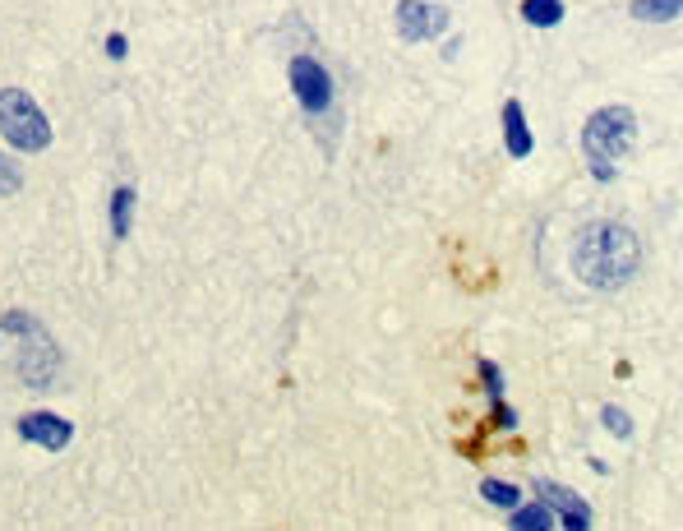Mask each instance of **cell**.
Wrapping results in <instances>:
<instances>
[{
	"label": "cell",
	"instance_id": "7",
	"mask_svg": "<svg viewBox=\"0 0 683 531\" xmlns=\"http://www.w3.org/2000/svg\"><path fill=\"white\" fill-rule=\"evenodd\" d=\"M19 439L60 453V448H70L74 425L65 421V416H51V411H28V416H19Z\"/></svg>",
	"mask_w": 683,
	"mask_h": 531
},
{
	"label": "cell",
	"instance_id": "14",
	"mask_svg": "<svg viewBox=\"0 0 683 531\" xmlns=\"http://www.w3.org/2000/svg\"><path fill=\"white\" fill-rule=\"evenodd\" d=\"M476 375H480V388H485V398H490V407H499V402L508 398L504 388H508V379H504V370L494 361H480L476 365Z\"/></svg>",
	"mask_w": 683,
	"mask_h": 531
},
{
	"label": "cell",
	"instance_id": "16",
	"mask_svg": "<svg viewBox=\"0 0 683 531\" xmlns=\"http://www.w3.org/2000/svg\"><path fill=\"white\" fill-rule=\"evenodd\" d=\"M19 185H24V176H19V167H14L10 157L0 153V199H5V194H14V190H19Z\"/></svg>",
	"mask_w": 683,
	"mask_h": 531
},
{
	"label": "cell",
	"instance_id": "18",
	"mask_svg": "<svg viewBox=\"0 0 683 531\" xmlns=\"http://www.w3.org/2000/svg\"><path fill=\"white\" fill-rule=\"evenodd\" d=\"M107 56H111V61H125V37H120V33L107 37Z\"/></svg>",
	"mask_w": 683,
	"mask_h": 531
},
{
	"label": "cell",
	"instance_id": "10",
	"mask_svg": "<svg viewBox=\"0 0 683 531\" xmlns=\"http://www.w3.org/2000/svg\"><path fill=\"white\" fill-rule=\"evenodd\" d=\"M522 19L531 28H559L564 24V0H522Z\"/></svg>",
	"mask_w": 683,
	"mask_h": 531
},
{
	"label": "cell",
	"instance_id": "6",
	"mask_svg": "<svg viewBox=\"0 0 683 531\" xmlns=\"http://www.w3.org/2000/svg\"><path fill=\"white\" fill-rule=\"evenodd\" d=\"M536 499H545V504L554 508V518H559V527H568V531H587L591 522H596V513H591V504L577 490H568V485H559V481H550V476H540L536 485Z\"/></svg>",
	"mask_w": 683,
	"mask_h": 531
},
{
	"label": "cell",
	"instance_id": "17",
	"mask_svg": "<svg viewBox=\"0 0 683 531\" xmlns=\"http://www.w3.org/2000/svg\"><path fill=\"white\" fill-rule=\"evenodd\" d=\"M494 425H499L504 435H513V430H517V411L508 407V402H499V407H494Z\"/></svg>",
	"mask_w": 683,
	"mask_h": 531
},
{
	"label": "cell",
	"instance_id": "19",
	"mask_svg": "<svg viewBox=\"0 0 683 531\" xmlns=\"http://www.w3.org/2000/svg\"><path fill=\"white\" fill-rule=\"evenodd\" d=\"M457 51H462V42H457V37H448V42H444V61H457Z\"/></svg>",
	"mask_w": 683,
	"mask_h": 531
},
{
	"label": "cell",
	"instance_id": "4",
	"mask_svg": "<svg viewBox=\"0 0 683 531\" xmlns=\"http://www.w3.org/2000/svg\"><path fill=\"white\" fill-rule=\"evenodd\" d=\"M287 79H291L296 102L305 107V116H328V111H333L337 93H333V74H328L324 61H314V56H291Z\"/></svg>",
	"mask_w": 683,
	"mask_h": 531
},
{
	"label": "cell",
	"instance_id": "13",
	"mask_svg": "<svg viewBox=\"0 0 683 531\" xmlns=\"http://www.w3.org/2000/svg\"><path fill=\"white\" fill-rule=\"evenodd\" d=\"M130 222H134V190L120 185V190L111 194V231H116V241L130 236Z\"/></svg>",
	"mask_w": 683,
	"mask_h": 531
},
{
	"label": "cell",
	"instance_id": "12",
	"mask_svg": "<svg viewBox=\"0 0 683 531\" xmlns=\"http://www.w3.org/2000/svg\"><path fill=\"white\" fill-rule=\"evenodd\" d=\"M480 499L490 508H504V513H513L517 504H522V490H517L513 481H494V476H485L480 481Z\"/></svg>",
	"mask_w": 683,
	"mask_h": 531
},
{
	"label": "cell",
	"instance_id": "15",
	"mask_svg": "<svg viewBox=\"0 0 683 531\" xmlns=\"http://www.w3.org/2000/svg\"><path fill=\"white\" fill-rule=\"evenodd\" d=\"M600 425H605L614 439H633V416H628L624 407H614V402L600 407Z\"/></svg>",
	"mask_w": 683,
	"mask_h": 531
},
{
	"label": "cell",
	"instance_id": "11",
	"mask_svg": "<svg viewBox=\"0 0 683 531\" xmlns=\"http://www.w3.org/2000/svg\"><path fill=\"white\" fill-rule=\"evenodd\" d=\"M628 10H633V19H642V24H670V19L683 14V0H633Z\"/></svg>",
	"mask_w": 683,
	"mask_h": 531
},
{
	"label": "cell",
	"instance_id": "5",
	"mask_svg": "<svg viewBox=\"0 0 683 531\" xmlns=\"http://www.w3.org/2000/svg\"><path fill=\"white\" fill-rule=\"evenodd\" d=\"M397 33L402 42H434V37H448L453 19H448L444 5H434V0H397Z\"/></svg>",
	"mask_w": 683,
	"mask_h": 531
},
{
	"label": "cell",
	"instance_id": "2",
	"mask_svg": "<svg viewBox=\"0 0 683 531\" xmlns=\"http://www.w3.org/2000/svg\"><path fill=\"white\" fill-rule=\"evenodd\" d=\"M637 144V116L628 107H600L582 125V153H587L591 181H614L619 176V157L633 153Z\"/></svg>",
	"mask_w": 683,
	"mask_h": 531
},
{
	"label": "cell",
	"instance_id": "8",
	"mask_svg": "<svg viewBox=\"0 0 683 531\" xmlns=\"http://www.w3.org/2000/svg\"><path fill=\"white\" fill-rule=\"evenodd\" d=\"M504 148L522 162V157H531V148H536V139H531V125H527V111H522V102L517 97H508L504 102Z\"/></svg>",
	"mask_w": 683,
	"mask_h": 531
},
{
	"label": "cell",
	"instance_id": "9",
	"mask_svg": "<svg viewBox=\"0 0 683 531\" xmlns=\"http://www.w3.org/2000/svg\"><path fill=\"white\" fill-rule=\"evenodd\" d=\"M554 508L545 504V499H536V504H517L513 508V531H545V527H554Z\"/></svg>",
	"mask_w": 683,
	"mask_h": 531
},
{
	"label": "cell",
	"instance_id": "1",
	"mask_svg": "<svg viewBox=\"0 0 683 531\" xmlns=\"http://www.w3.org/2000/svg\"><path fill=\"white\" fill-rule=\"evenodd\" d=\"M568 264L591 291H619L637 278L642 268V241L624 222H587L573 236V254Z\"/></svg>",
	"mask_w": 683,
	"mask_h": 531
},
{
	"label": "cell",
	"instance_id": "3",
	"mask_svg": "<svg viewBox=\"0 0 683 531\" xmlns=\"http://www.w3.org/2000/svg\"><path fill=\"white\" fill-rule=\"evenodd\" d=\"M0 134L19 153H42L51 144V125L24 88H0Z\"/></svg>",
	"mask_w": 683,
	"mask_h": 531
}]
</instances>
